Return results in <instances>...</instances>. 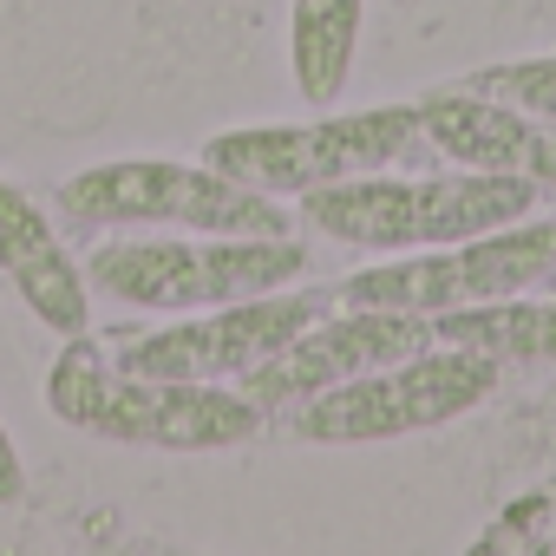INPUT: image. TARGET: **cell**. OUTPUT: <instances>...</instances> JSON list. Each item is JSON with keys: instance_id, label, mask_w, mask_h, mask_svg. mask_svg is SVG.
I'll return each instance as SVG.
<instances>
[{"instance_id": "obj_1", "label": "cell", "mask_w": 556, "mask_h": 556, "mask_svg": "<svg viewBox=\"0 0 556 556\" xmlns=\"http://www.w3.org/2000/svg\"><path fill=\"white\" fill-rule=\"evenodd\" d=\"M47 413L86 439L144 445V452H229L249 445L268 419L242 387L216 380H157L99 354L92 334H73L47 367Z\"/></svg>"}, {"instance_id": "obj_2", "label": "cell", "mask_w": 556, "mask_h": 556, "mask_svg": "<svg viewBox=\"0 0 556 556\" xmlns=\"http://www.w3.org/2000/svg\"><path fill=\"white\" fill-rule=\"evenodd\" d=\"M308 275L302 236H197V229H125L86 249V282L112 308L190 315L249 295L295 289Z\"/></svg>"}, {"instance_id": "obj_3", "label": "cell", "mask_w": 556, "mask_h": 556, "mask_svg": "<svg viewBox=\"0 0 556 556\" xmlns=\"http://www.w3.org/2000/svg\"><path fill=\"white\" fill-rule=\"evenodd\" d=\"M536 216V184L530 177H497V170H439V177H406V170H374L348 177L328 190L302 197V223L341 249H374V255H406V249H439L465 242L504 223Z\"/></svg>"}, {"instance_id": "obj_4", "label": "cell", "mask_w": 556, "mask_h": 556, "mask_svg": "<svg viewBox=\"0 0 556 556\" xmlns=\"http://www.w3.org/2000/svg\"><path fill=\"white\" fill-rule=\"evenodd\" d=\"M73 229H197V236H295V210L223 177L210 157H105L53 190Z\"/></svg>"}, {"instance_id": "obj_5", "label": "cell", "mask_w": 556, "mask_h": 556, "mask_svg": "<svg viewBox=\"0 0 556 556\" xmlns=\"http://www.w3.org/2000/svg\"><path fill=\"white\" fill-rule=\"evenodd\" d=\"M432 138L419 125V99L413 105H361V112H321L302 125H229L203 138V157L262 190L302 203L308 190L348 184V177H374V170H406L413 157H426Z\"/></svg>"}, {"instance_id": "obj_6", "label": "cell", "mask_w": 556, "mask_h": 556, "mask_svg": "<svg viewBox=\"0 0 556 556\" xmlns=\"http://www.w3.org/2000/svg\"><path fill=\"white\" fill-rule=\"evenodd\" d=\"M497 374H504V361H491L465 341H432L426 354H406L393 367H374L361 380H341V387L302 400L289 432L308 445H374V439L439 432V426L478 413L497 393Z\"/></svg>"}, {"instance_id": "obj_7", "label": "cell", "mask_w": 556, "mask_h": 556, "mask_svg": "<svg viewBox=\"0 0 556 556\" xmlns=\"http://www.w3.org/2000/svg\"><path fill=\"white\" fill-rule=\"evenodd\" d=\"M556 275V223L523 216L465 242H439V249H406L400 262H374L354 268L334 289V302L348 308H406V315H452V308H478V302H504L523 295Z\"/></svg>"}, {"instance_id": "obj_8", "label": "cell", "mask_w": 556, "mask_h": 556, "mask_svg": "<svg viewBox=\"0 0 556 556\" xmlns=\"http://www.w3.org/2000/svg\"><path fill=\"white\" fill-rule=\"evenodd\" d=\"M321 315H328V295H308V289H275V295H249V302H223V308H190V315H177L164 328L125 334L118 367L157 374V380L242 387V374L275 361Z\"/></svg>"}, {"instance_id": "obj_9", "label": "cell", "mask_w": 556, "mask_h": 556, "mask_svg": "<svg viewBox=\"0 0 556 556\" xmlns=\"http://www.w3.org/2000/svg\"><path fill=\"white\" fill-rule=\"evenodd\" d=\"M439 341L432 315H406V308H354V315H321L308 321L275 361H262L255 374H242V393L255 406H302L341 380H361L374 367H393L406 354H426Z\"/></svg>"}, {"instance_id": "obj_10", "label": "cell", "mask_w": 556, "mask_h": 556, "mask_svg": "<svg viewBox=\"0 0 556 556\" xmlns=\"http://www.w3.org/2000/svg\"><path fill=\"white\" fill-rule=\"evenodd\" d=\"M419 125L439 157L458 170H497V177H530L536 190L556 184V118L517 112L504 99H484L471 86H432L419 92Z\"/></svg>"}, {"instance_id": "obj_11", "label": "cell", "mask_w": 556, "mask_h": 556, "mask_svg": "<svg viewBox=\"0 0 556 556\" xmlns=\"http://www.w3.org/2000/svg\"><path fill=\"white\" fill-rule=\"evenodd\" d=\"M0 275L14 282V295L27 302V315L40 328H53L60 341L92 334V282H86V262H73V249L60 242L53 216L0 177Z\"/></svg>"}, {"instance_id": "obj_12", "label": "cell", "mask_w": 556, "mask_h": 556, "mask_svg": "<svg viewBox=\"0 0 556 556\" xmlns=\"http://www.w3.org/2000/svg\"><path fill=\"white\" fill-rule=\"evenodd\" d=\"M367 0H289V79L302 105H341L361 53Z\"/></svg>"}, {"instance_id": "obj_13", "label": "cell", "mask_w": 556, "mask_h": 556, "mask_svg": "<svg viewBox=\"0 0 556 556\" xmlns=\"http://www.w3.org/2000/svg\"><path fill=\"white\" fill-rule=\"evenodd\" d=\"M432 321H439V341H465L504 367H556V302H530V289L504 302L452 308Z\"/></svg>"}, {"instance_id": "obj_14", "label": "cell", "mask_w": 556, "mask_h": 556, "mask_svg": "<svg viewBox=\"0 0 556 556\" xmlns=\"http://www.w3.org/2000/svg\"><path fill=\"white\" fill-rule=\"evenodd\" d=\"M458 86H471V92H484V99H504V105H517V112L556 118V53H536V60H497V66L465 73Z\"/></svg>"}, {"instance_id": "obj_15", "label": "cell", "mask_w": 556, "mask_h": 556, "mask_svg": "<svg viewBox=\"0 0 556 556\" xmlns=\"http://www.w3.org/2000/svg\"><path fill=\"white\" fill-rule=\"evenodd\" d=\"M0 504H27V465H21V445L8 432V419H0Z\"/></svg>"}]
</instances>
